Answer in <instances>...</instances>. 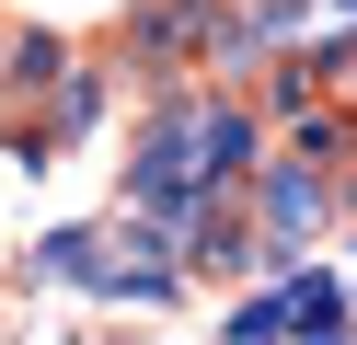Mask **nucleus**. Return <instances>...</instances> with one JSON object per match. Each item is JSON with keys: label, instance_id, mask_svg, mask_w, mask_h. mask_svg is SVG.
Wrapping results in <instances>:
<instances>
[{"label": "nucleus", "instance_id": "nucleus-1", "mask_svg": "<svg viewBox=\"0 0 357 345\" xmlns=\"http://www.w3.org/2000/svg\"><path fill=\"white\" fill-rule=\"evenodd\" d=\"M265 219H277V230H311V219H323V173H300V161L265 173Z\"/></svg>", "mask_w": 357, "mask_h": 345}]
</instances>
